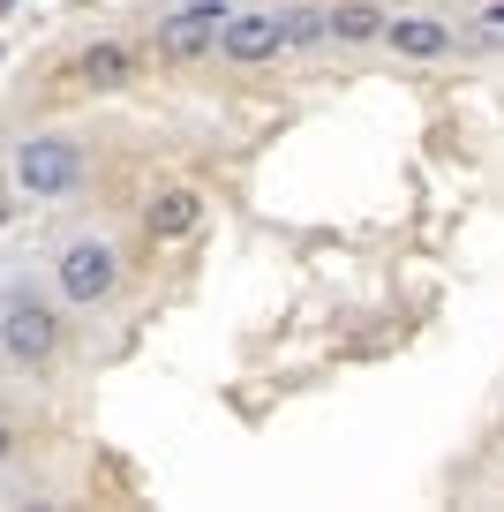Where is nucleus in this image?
Returning a JSON list of instances; mask_svg holds the SVG:
<instances>
[{
	"mask_svg": "<svg viewBox=\"0 0 504 512\" xmlns=\"http://www.w3.org/2000/svg\"><path fill=\"white\" fill-rule=\"evenodd\" d=\"M0 362L16 377H53L68 362V302L31 264L0 272Z\"/></svg>",
	"mask_w": 504,
	"mask_h": 512,
	"instance_id": "nucleus-1",
	"label": "nucleus"
},
{
	"mask_svg": "<svg viewBox=\"0 0 504 512\" xmlns=\"http://www.w3.org/2000/svg\"><path fill=\"white\" fill-rule=\"evenodd\" d=\"M46 279H53V294L68 302V317H106V309L128 294V249L106 234V226L76 219V226L53 234Z\"/></svg>",
	"mask_w": 504,
	"mask_h": 512,
	"instance_id": "nucleus-2",
	"label": "nucleus"
},
{
	"mask_svg": "<svg viewBox=\"0 0 504 512\" xmlns=\"http://www.w3.org/2000/svg\"><path fill=\"white\" fill-rule=\"evenodd\" d=\"M8 181L23 204H68L91 189V144L76 128H31L8 144Z\"/></svg>",
	"mask_w": 504,
	"mask_h": 512,
	"instance_id": "nucleus-3",
	"label": "nucleus"
},
{
	"mask_svg": "<svg viewBox=\"0 0 504 512\" xmlns=\"http://www.w3.org/2000/svg\"><path fill=\"white\" fill-rule=\"evenodd\" d=\"M234 8H241V0H174V8H158V16H151V53H158V61H174V68L211 61Z\"/></svg>",
	"mask_w": 504,
	"mask_h": 512,
	"instance_id": "nucleus-4",
	"label": "nucleus"
},
{
	"mask_svg": "<svg viewBox=\"0 0 504 512\" xmlns=\"http://www.w3.org/2000/svg\"><path fill=\"white\" fill-rule=\"evenodd\" d=\"M68 91H91V98H121L143 83V46H128V38H91V46L68 53L61 68Z\"/></svg>",
	"mask_w": 504,
	"mask_h": 512,
	"instance_id": "nucleus-5",
	"label": "nucleus"
},
{
	"mask_svg": "<svg viewBox=\"0 0 504 512\" xmlns=\"http://www.w3.org/2000/svg\"><path fill=\"white\" fill-rule=\"evenodd\" d=\"M294 53V31H286V8H234L219 31V61L234 68H271Z\"/></svg>",
	"mask_w": 504,
	"mask_h": 512,
	"instance_id": "nucleus-6",
	"label": "nucleus"
},
{
	"mask_svg": "<svg viewBox=\"0 0 504 512\" xmlns=\"http://www.w3.org/2000/svg\"><path fill=\"white\" fill-rule=\"evenodd\" d=\"M384 46H392L399 61H414V68L452 61V53H459V23L429 16V8H392V23H384Z\"/></svg>",
	"mask_w": 504,
	"mask_h": 512,
	"instance_id": "nucleus-7",
	"label": "nucleus"
},
{
	"mask_svg": "<svg viewBox=\"0 0 504 512\" xmlns=\"http://www.w3.org/2000/svg\"><path fill=\"white\" fill-rule=\"evenodd\" d=\"M204 219H211V196L189 189V181L151 189V204H143V234L151 241H189V234H204Z\"/></svg>",
	"mask_w": 504,
	"mask_h": 512,
	"instance_id": "nucleus-8",
	"label": "nucleus"
},
{
	"mask_svg": "<svg viewBox=\"0 0 504 512\" xmlns=\"http://www.w3.org/2000/svg\"><path fill=\"white\" fill-rule=\"evenodd\" d=\"M324 8H331V46H339V53L384 46V23H392L384 0H324Z\"/></svg>",
	"mask_w": 504,
	"mask_h": 512,
	"instance_id": "nucleus-9",
	"label": "nucleus"
},
{
	"mask_svg": "<svg viewBox=\"0 0 504 512\" xmlns=\"http://www.w3.org/2000/svg\"><path fill=\"white\" fill-rule=\"evenodd\" d=\"M286 31H294V46H331V8H316V0H301V8H286Z\"/></svg>",
	"mask_w": 504,
	"mask_h": 512,
	"instance_id": "nucleus-10",
	"label": "nucleus"
},
{
	"mask_svg": "<svg viewBox=\"0 0 504 512\" xmlns=\"http://www.w3.org/2000/svg\"><path fill=\"white\" fill-rule=\"evenodd\" d=\"M474 23H482V38H504V0H482V8H474Z\"/></svg>",
	"mask_w": 504,
	"mask_h": 512,
	"instance_id": "nucleus-11",
	"label": "nucleus"
},
{
	"mask_svg": "<svg viewBox=\"0 0 504 512\" xmlns=\"http://www.w3.org/2000/svg\"><path fill=\"white\" fill-rule=\"evenodd\" d=\"M16 445H23V437H16V422L0 415V475H8V467H16Z\"/></svg>",
	"mask_w": 504,
	"mask_h": 512,
	"instance_id": "nucleus-12",
	"label": "nucleus"
},
{
	"mask_svg": "<svg viewBox=\"0 0 504 512\" xmlns=\"http://www.w3.org/2000/svg\"><path fill=\"white\" fill-rule=\"evenodd\" d=\"M384 8H422V0H384Z\"/></svg>",
	"mask_w": 504,
	"mask_h": 512,
	"instance_id": "nucleus-13",
	"label": "nucleus"
},
{
	"mask_svg": "<svg viewBox=\"0 0 504 512\" xmlns=\"http://www.w3.org/2000/svg\"><path fill=\"white\" fill-rule=\"evenodd\" d=\"M474 8H482V0H474Z\"/></svg>",
	"mask_w": 504,
	"mask_h": 512,
	"instance_id": "nucleus-14",
	"label": "nucleus"
}]
</instances>
